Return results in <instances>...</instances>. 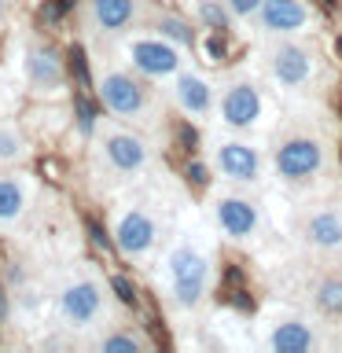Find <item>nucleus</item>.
<instances>
[{
    "mask_svg": "<svg viewBox=\"0 0 342 353\" xmlns=\"http://www.w3.org/2000/svg\"><path fill=\"white\" fill-rule=\"evenodd\" d=\"M269 70L280 85L298 88V85L309 81V74H313V52L302 48V44H294V41H283V44H276L272 55H269Z\"/></svg>",
    "mask_w": 342,
    "mask_h": 353,
    "instance_id": "10",
    "label": "nucleus"
},
{
    "mask_svg": "<svg viewBox=\"0 0 342 353\" xmlns=\"http://www.w3.org/2000/svg\"><path fill=\"white\" fill-rule=\"evenodd\" d=\"M129 59L143 77H173L181 70V52L165 37H140L129 44Z\"/></svg>",
    "mask_w": 342,
    "mask_h": 353,
    "instance_id": "7",
    "label": "nucleus"
},
{
    "mask_svg": "<svg viewBox=\"0 0 342 353\" xmlns=\"http://www.w3.org/2000/svg\"><path fill=\"white\" fill-rule=\"evenodd\" d=\"M221 118L232 129H250L261 118V96L250 81H232L221 92Z\"/></svg>",
    "mask_w": 342,
    "mask_h": 353,
    "instance_id": "9",
    "label": "nucleus"
},
{
    "mask_svg": "<svg viewBox=\"0 0 342 353\" xmlns=\"http://www.w3.org/2000/svg\"><path fill=\"white\" fill-rule=\"evenodd\" d=\"M30 154L26 137L11 125V121H0V165H15Z\"/></svg>",
    "mask_w": 342,
    "mask_h": 353,
    "instance_id": "19",
    "label": "nucleus"
},
{
    "mask_svg": "<svg viewBox=\"0 0 342 353\" xmlns=\"http://www.w3.org/2000/svg\"><path fill=\"white\" fill-rule=\"evenodd\" d=\"M0 320H8V291L0 287Z\"/></svg>",
    "mask_w": 342,
    "mask_h": 353,
    "instance_id": "33",
    "label": "nucleus"
},
{
    "mask_svg": "<svg viewBox=\"0 0 342 353\" xmlns=\"http://www.w3.org/2000/svg\"><path fill=\"white\" fill-rule=\"evenodd\" d=\"M305 243L316 250H339L342 247V214L339 210H316L305 221Z\"/></svg>",
    "mask_w": 342,
    "mask_h": 353,
    "instance_id": "17",
    "label": "nucleus"
},
{
    "mask_svg": "<svg viewBox=\"0 0 342 353\" xmlns=\"http://www.w3.org/2000/svg\"><path fill=\"white\" fill-rule=\"evenodd\" d=\"M70 66H74V74H77V85H88V63H85V52L81 48H70Z\"/></svg>",
    "mask_w": 342,
    "mask_h": 353,
    "instance_id": "28",
    "label": "nucleus"
},
{
    "mask_svg": "<svg viewBox=\"0 0 342 353\" xmlns=\"http://www.w3.org/2000/svg\"><path fill=\"white\" fill-rule=\"evenodd\" d=\"M88 232H92V239L99 243V247H107V236H103V228H99L96 221H88Z\"/></svg>",
    "mask_w": 342,
    "mask_h": 353,
    "instance_id": "32",
    "label": "nucleus"
},
{
    "mask_svg": "<svg viewBox=\"0 0 342 353\" xmlns=\"http://www.w3.org/2000/svg\"><path fill=\"white\" fill-rule=\"evenodd\" d=\"M99 350H103V353H140L143 350V339L140 335H129V331H114V335L99 339Z\"/></svg>",
    "mask_w": 342,
    "mask_h": 353,
    "instance_id": "22",
    "label": "nucleus"
},
{
    "mask_svg": "<svg viewBox=\"0 0 342 353\" xmlns=\"http://www.w3.org/2000/svg\"><path fill=\"white\" fill-rule=\"evenodd\" d=\"M206 283H210V265H206V258L192 247V243H181V247L170 254L173 302L181 305V309L199 305V302H203V294H206Z\"/></svg>",
    "mask_w": 342,
    "mask_h": 353,
    "instance_id": "1",
    "label": "nucleus"
},
{
    "mask_svg": "<svg viewBox=\"0 0 342 353\" xmlns=\"http://www.w3.org/2000/svg\"><path fill=\"white\" fill-rule=\"evenodd\" d=\"M261 26L269 33H294L309 22V11L302 0H261Z\"/></svg>",
    "mask_w": 342,
    "mask_h": 353,
    "instance_id": "15",
    "label": "nucleus"
},
{
    "mask_svg": "<svg viewBox=\"0 0 342 353\" xmlns=\"http://www.w3.org/2000/svg\"><path fill=\"white\" fill-rule=\"evenodd\" d=\"M88 19L99 33H121L137 19V0H88Z\"/></svg>",
    "mask_w": 342,
    "mask_h": 353,
    "instance_id": "16",
    "label": "nucleus"
},
{
    "mask_svg": "<svg viewBox=\"0 0 342 353\" xmlns=\"http://www.w3.org/2000/svg\"><path fill=\"white\" fill-rule=\"evenodd\" d=\"M316 305L324 309L328 316H339V313H342V283H339V280L320 283V291H316Z\"/></svg>",
    "mask_w": 342,
    "mask_h": 353,
    "instance_id": "23",
    "label": "nucleus"
},
{
    "mask_svg": "<svg viewBox=\"0 0 342 353\" xmlns=\"http://www.w3.org/2000/svg\"><path fill=\"white\" fill-rule=\"evenodd\" d=\"M33 203V181L26 173H0V228L19 225Z\"/></svg>",
    "mask_w": 342,
    "mask_h": 353,
    "instance_id": "13",
    "label": "nucleus"
},
{
    "mask_svg": "<svg viewBox=\"0 0 342 353\" xmlns=\"http://www.w3.org/2000/svg\"><path fill=\"white\" fill-rule=\"evenodd\" d=\"M154 30H159V37L173 41V44H192V41H195L192 26H188L184 19H173V15H162V19H154Z\"/></svg>",
    "mask_w": 342,
    "mask_h": 353,
    "instance_id": "21",
    "label": "nucleus"
},
{
    "mask_svg": "<svg viewBox=\"0 0 342 353\" xmlns=\"http://www.w3.org/2000/svg\"><path fill=\"white\" fill-rule=\"evenodd\" d=\"M110 291H114L125 305H137V287H132L125 276H110Z\"/></svg>",
    "mask_w": 342,
    "mask_h": 353,
    "instance_id": "24",
    "label": "nucleus"
},
{
    "mask_svg": "<svg viewBox=\"0 0 342 353\" xmlns=\"http://www.w3.org/2000/svg\"><path fill=\"white\" fill-rule=\"evenodd\" d=\"M77 125H81V132H92L96 125V110L85 103V96H77Z\"/></svg>",
    "mask_w": 342,
    "mask_h": 353,
    "instance_id": "27",
    "label": "nucleus"
},
{
    "mask_svg": "<svg viewBox=\"0 0 342 353\" xmlns=\"http://www.w3.org/2000/svg\"><path fill=\"white\" fill-rule=\"evenodd\" d=\"M22 70H26V81L37 92H55L63 85V59L48 44H30L26 59H22Z\"/></svg>",
    "mask_w": 342,
    "mask_h": 353,
    "instance_id": "12",
    "label": "nucleus"
},
{
    "mask_svg": "<svg viewBox=\"0 0 342 353\" xmlns=\"http://www.w3.org/2000/svg\"><path fill=\"white\" fill-rule=\"evenodd\" d=\"M199 19H203L214 33H225L232 26V11H228V4H221V0H199Z\"/></svg>",
    "mask_w": 342,
    "mask_h": 353,
    "instance_id": "20",
    "label": "nucleus"
},
{
    "mask_svg": "<svg viewBox=\"0 0 342 353\" xmlns=\"http://www.w3.org/2000/svg\"><path fill=\"white\" fill-rule=\"evenodd\" d=\"M225 298L239 309V313H254V298L243 291V287H228V294H225Z\"/></svg>",
    "mask_w": 342,
    "mask_h": 353,
    "instance_id": "26",
    "label": "nucleus"
},
{
    "mask_svg": "<svg viewBox=\"0 0 342 353\" xmlns=\"http://www.w3.org/2000/svg\"><path fill=\"white\" fill-rule=\"evenodd\" d=\"M96 92H99V103H103L114 118H143L151 107L148 99V88H143L132 74L125 70H103L96 81Z\"/></svg>",
    "mask_w": 342,
    "mask_h": 353,
    "instance_id": "3",
    "label": "nucleus"
},
{
    "mask_svg": "<svg viewBox=\"0 0 342 353\" xmlns=\"http://www.w3.org/2000/svg\"><path fill=\"white\" fill-rule=\"evenodd\" d=\"M55 313L74 331L92 327L103 316V287H99V280L96 276H77V280H70L59 291V298H55Z\"/></svg>",
    "mask_w": 342,
    "mask_h": 353,
    "instance_id": "2",
    "label": "nucleus"
},
{
    "mask_svg": "<svg viewBox=\"0 0 342 353\" xmlns=\"http://www.w3.org/2000/svg\"><path fill=\"white\" fill-rule=\"evenodd\" d=\"M269 346L276 353H305V350L316 346V335H313L309 324H302V320H283V324L272 327Z\"/></svg>",
    "mask_w": 342,
    "mask_h": 353,
    "instance_id": "18",
    "label": "nucleus"
},
{
    "mask_svg": "<svg viewBox=\"0 0 342 353\" xmlns=\"http://www.w3.org/2000/svg\"><path fill=\"white\" fill-rule=\"evenodd\" d=\"M272 162H276V173H280L287 184H302V181L320 173V165H324V148H320L316 137H287L280 148H276Z\"/></svg>",
    "mask_w": 342,
    "mask_h": 353,
    "instance_id": "4",
    "label": "nucleus"
},
{
    "mask_svg": "<svg viewBox=\"0 0 342 353\" xmlns=\"http://www.w3.org/2000/svg\"><path fill=\"white\" fill-rule=\"evenodd\" d=\"M188 181H192L195 188H206V184H210L206 165H203V162H192V165H188Z\"/></svg>",
    "mask_w": 342,
    "mask_h": 353,
    "instance_id": "29",
    "label": "nucleus"
},
{
    "mask_svg": "<svg viewBox=\"0 0 342 353\" xmlns=\"http://www.w3.org/2000/svg\"><path fill=\"white\" fill-rule=\"evenodd\" d=\"M210 55H214V63H221V59H225V41H210Z\"/></svg>",
    "mask_w": 342,
    "mask_h": 353,
    "instance_id": "31",
    "label": "nucleus"
},
{
    "mask_svg": "<svg viewBox=\"0 0 342 353\" xmlns=\"http://www.w3.org/2000/svg\"><path fill=\"white\" fill-rule=\"evenodd\" d=\"M214 162H217L221 176H228V181H239V184H254V181L261 176V159H258V151H254L250 143H243V140H225V143H217Z\"/></svg>",
    "mask_w": 342,
    "mask_h": 353,
    "instance_id": "11",
    "label": "nucleus"
},
{
    "mask_svg": "<svg viewBox=\"0 0 342 353\" xmlns=\"http://www.w3.org/2000/svg\"><path fill=\"white\" fill-rule=\"evenodd\" d=\"M99 154H103V162L114 173H140L151 159L148 143H143L137 132H125V129H103V137H99Z\"/></svg>",
    "mask_w": 342,
    "mask_h": 353,
    "instance_id": "6",
    "label": "nucleus"
},
{
    "mask_svg": "<svg viewBox=\"0 0 342 353\" xmlns=\"http://www.w3.org/2000/svg\"><path fill=\"white\" fill-rule=\"evenodd\" d=\"M4 15H8V0H0V22H4Z\"/></svg>",
    "mask_w": 342,
    "mask_h": 353,
    "instance_id": "34",
    "label": "nucleus"
},
{
    "mask_svg": "<svg viewBox=\"0 0 342 353\" xmlns=\"http://www.w3.org/2000/svg\"><path fill=\"white\" fill-rule=\"evenodd\" d=\"M214 217H217V225L228 239H250L261 225L258 206L243 195H221L217 206H214Z\"/></svg>",
    "mask_w": 342,
    "mask_h": 353,
    "instance_id": "8",
    "label": "nucleus"
},
{
    "mask_svg": "<svg viewBox=\"0 0 342 353\" xmlns=\"http://www.w3.org/2000/svg\"><path fill=\"white\" fill-rule=\"evenodd\" d=\"M70 4H74V0H52V4L44 8V19H48V22H55V19H63L66 11H70Z\"/></svg>",
    "mask_w": 342,
    "mask_h": 353,
    "instance_id": "30",
    "label": "nucleus"
},
{
    "mask_svg": "<svg viewBox=\"0 0 342 353\" xmlns=\"http://www.w3.org/2000/svg\"><path fill=\"white\" fill-rule=\"evenodd\" d=\"M159 243V225L148 210H125L118 221H114V247L125 254V258H148Z\"/></svg>",
    "mask_w": 342,
    "mask_h": 353,
    "instance_id": "5",
    "label": "nucleus"
},
{
    "mask_svg": "<svg viewBox=\"0 0 342 353\" xmlns=\"http://www.w3.org/2000/svg\"><path fill=\"white\" fill-rule=\"evenodd\" d=\"M173 96H177V103H181L184 114H192V118H206L210 110H214V88H210L199 74H181L177 70Z\"/></svg>",
    "mask_w": 342,
    "mask_h": 353,
    "instance_id": "14",
    "label": "nucleus"
},
{
    "mask_svg": "<svg viewBox=\"0 0 342 353\" xmlns=\"http://www.w3.org/2000/svg\"><path fill=\"white\" fill-rule=\"evenodd\" d=\"M225 4H228V11L236 19H250V15L261 11V0H225Z\"/></svg>",
    "mask_w": 342,
    "mask_h": 353,
    "instance_id": "25",
    "label": "nucleus"
}]
</instances>
